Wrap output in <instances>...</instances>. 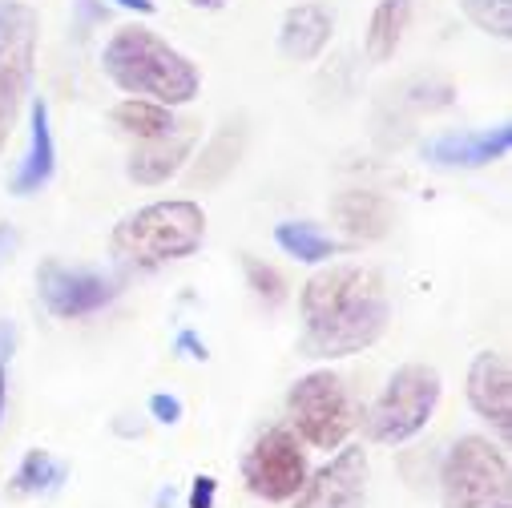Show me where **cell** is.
Masks as SVG:
<instances>
[{
  "mask_svg": "<svg viewBox=\"0 0 512 508\" xmlns=\"http://www.w3.org/2000/svg\"><path fill=\"white\" fill-rule=\"evenodd\" d=\"M512 150V125L500 121L492 130H472V134H444L424 146V158L440 170H484L500 162Z\"/></svg>",
  "mask_w": 512,
  "mask_h": 508,
  "instance_id": "8fae6325",
  "label": "cell"
},
{
  "mask_svg": "<svg viewBox=\"0 0 512 508\" xmlns=\"http://www.w3.org/2000/svg\"><path fill=\"white\" fill-rule=\"evenodd\" d=\"M113 125L121 134H130L138 142H162L166 134L178 130L174 121V109L158 105V101H146V97H125L113 105Z\"/></svg>",
  "mask_w": 512,
  "mask_h": 508,
  "instance_id": "e0dca14e",
  "label": "cell"
},
{
  "mask_svg": "<svg viewBox=\"0 0 512 508\" xmlns=\"http://www.w3.org/2000/svg\"><path fill=\"white\" fill-rule=\"evenodd\" d=\"M101 69L130 97H146L166 109L190 105L202 89L198 65L186 53H178L166 37H158L154 29H142V25H125L109 37V45L101 53Z\"/></svg>",
  "mask_w": 512,
  "mask_h": 508,
  "instance_id": "7a4b0ae2",
  "label": "cell"
},
{
  "mask_svg": "<svg viewBox=\"0 0 512 508\" xmlns=\"http://www.w3.org/2000/svg\"><path fill=\"white\" fill-rule=\"evenodd\" d=\"M17 246V230L9 226V222H0V263L9 259V250Z\"/></svg>",
  "mask_w": 512,
  "mask_h": 508,
  "instance_id": "f1b7e54d",
  "label": "cell"
},
{
  "mask_svg": "<svg viewBox=\"0 0 512 508\" xmlns=\"http://www.w3.org/2000/svg\"><path fill=\"white\" fill-rule=\"evenodd\" d=\"M206 238V210L190 198H170L125 214L113 226V259L134 271H158L202 246Z\"/></svg>",
  "mask_w": 512,
  "mask_h": 508,
  "instance_id": "3957f363",
  "label": "cell"
},
{
  "mask_svg": "<svg viewBox=\"0 0 512 508\" xmlns=\"http://www.w3.org/2000/svg\"><path fill=\"white\" fill-rule=\"evenodd\" d=\"M303 351L311 359H343L367 351L392 323V299L383 279L355 263L315 271L299 291Z\"/></svg>",
  "mask_w": 512,
  "mask_h": 508,
  "instance_id": "6da1fadb",
  "label": "cell"
},
{
  "mask_svg": "<svg viewBox=\"0 0 512 508\" xmlns=\"http://www.w3.org/2000/svg\"><path fill=\"white\" fill-rule=\"evenodd\" d=\"M37 291H41V303L49 307V315L57 319H85V315H97L105 311L121 283L105 271H89V267H65L61 259H45L37 267Z\"/></svg>",
  "mask_w": 512,
  "mask_h": 508,
  "instance_id": "ba28073f",
  "label": "cell"
},
{
  "mask_svg": "<svg viewBox=\"0 0 512 508\" xmlns=\"http://www.w3.org/2000/svg\"><path fill=\"white\" fill-rule=\"evenodd\" d=\"M57 170V142H53V121H49V101L45 97H33L29 105V146L17 162V174H13V194L29 198L37 194L41 186H49Z\"/></svg>",
  "mask_w": 512,
  "mask_h": 508,
  "instance_id": "7c38bea8",
  "label": "cell"
},
{
  "mask_svg": "<svg viewBox=\"0 0 512 508\" xmlns=\"http://www.w3.org/2000/svg\"><path fill=\"white\" fill-rule=\"evenodd\" d=\"M29 61H33L29 45L9 53V57H0V150H5L13 138V121H17L25 89H29Z\"/></svg>",
  "mask_w": 512,
  "mask_h": 508,
  "instance_id": "ac0fdd59",
  "label": "cell"
},
{
  "mask_svg": "<svg viewBox=\"0 0 512 508\" xmlns=\"http://www.w3.org/2000/svg\"><path fill=\"white\" fill-rule=\"evenodd\" d=\"M335 37V13L319 0H303V5L287 9L279 25V49L291 61H315Z\"/></svg>",
  "mask_w": 512,
  "mask_h": 508,
  "instance_id": "5bb4252c",
  "label": "cell"
},
{
  "mask_svg": "<svg viewBox=\"0 0 512 508\" xmlns=\"http://www.w3.org/2000/svg\"><path fill=\"white\" fill-rule=\"evenodd\" d=\"M5 404H9V367L0 363V420H5Z\"/></svg>",
  "mask_w": 512,
  "mask_h": 508,
  "instance_id": "4dcf8cb0",
  "label": "cell"
},
{
  "mask_svg": "<svg viewBox=\"0 0 512 508\" xmlns=\"http://www.w3.org/2000/svg\"><path fill=\"white\" fill-rule=\"evenodd\" d=\"M331 214L359 242H375V238H383L392 230V202L383 194H375V190H347V194H339L331 202Z\"/></svg>",
  "mask_w": 512,
  "mask_h": 508,
  "instance_id": "9a60e30c",
  "label": "cell"
},
{
  "mask_svg": "<svg viewBox=\"0 0 512 508\" xmlns=\"http://www.w3.org/2000/svg\"><path fill=\"white\" fill-rule=\"evenodd\" d=\"M275 242L291 254V259L307 263V267H319V263H331L335 254L343 250L339 238L323 234L315 222H279L275 226Z\"/></svg>",
  "mask_w": 512,
  "mask_h": 508,
  "instance_id": "d6986e66",
  "label": "cell"
},
{
  "mask_svg": "<svg viewBox=\"0 0 512 508\" xmlns=\"http://www.w3.org/2000/svg\"><path fill=\"white\" fill-rule=\"evenodd\" d=\"M113 5L130 9V13H142V17H150V13H154V0H113Z\"/></svg>",
  "mask_w": 512,
  "mask_h": 508,
  "instance_id": "f546056e",
  "label": "cell"
},
{
  "mask_svg": "<svg viewBox=\"0 0 512 508\" xmlns=\"http://www.w3.org/2000/svg\"><path fill=\"white\" fill-rule=\"evenodd\" d=\"M242 267H246V283H250L254 295H259V303L279 307V303L287 299V283H283V275H279L275 267H267V263H259V259H242Z\"/></svg>",
  "mask_w": 512,
  "mask_h": 508,
  "instance_id": "cb8c5ba5",
  "label": "cell"
},
{
  "mask_svg": "<svg viewBox=\"0 0 512 508\" xmlns=\"http://www.w3.org/2000/svg\"><path fill=\"white\" fill-rule=\"evenodd\" d=\"M214 496H218V480L214 476H198L194 488H190V508H214Z\"/></svg>",
  "mask_w": 512,
  "mask_h": 508,
  "instance_id": "484cf974",
  "label": "cell"
},
{
  "mask_svg": "<svg viewBox=\"0 0 512 508\" xmlns=\"http://www.w3.org/2000/svg\"><path fill=\"white\" fill-rule=\"evenodd\" d=\"M194 146H198V125H178V130L166 134L162 142H142L130 154L125 174H130L138 186H162V182H170L190 162Z\"/></svg>",
  "mask_w": 512,
  "mask_h": 508,
  "instance_id": "4fadbf2b",
  "label": "cell"
},
{
  "mask_svg": "<svg viewBox=\"0 0 512 508\" xmlns=\"http://www.w3.org/2000/svg\"><path fill=\"white\" fill-rule=\"evenodd\" d=\"M367 496V452L347 444L331 464L303 480L295 492V508H363Z\"/></svg>",
  "mask_w": 512,
  "mask_h": 508,
  "instance_id": "9c48e42d",
  "label": "cell"
},
{
  "mask_svg": "<svg viewBox=\"0 0 512 508\" xmlns=\"http://www.w3.org/2000/svg\"><path fill=\"white\" fill-rule=\"evenodd\" d=\"M242 142H246V134H242V121L234 125H222V130L210 138V146L202 150V158H198V166H194V182H202V186H214V182H222L234 166H238V158H242Z\"/></svg>",
  "mask_w": 512,
  "mask_h": 508,
  "instance_id": "ffe728a7",
  "label": "cell"
},
{
  "mask_svg": "<svg viewBox=\"0 0 512 508\" xmlns=\"http://www.w3.org/2000/svg\"><path fill=\"white\" fill-rule=\"evenodd\" d=\"M242 480L259 500H295L307 480V456L291 428H267L242 460Z\"/></svg>",
  "mask_w": 512,
  "mask_h": 508,
  "instance_id": "52a82bcc",
  "label": "cell"
},
{
  "mask_svg": "<svg viewBox=\"0 0 512 508\" xmlns=\"http://www.w3.org/2000/svg\"><path fill=\"white\" fill-rule=\"evenodd\" d=\"M186 5H194V9H202V13H218L226 0H186Z\"/></svg>",
  "mask_w": 512,
  "mask_h": 508,
  "instance_id": "1f68e13d",
  "label": "cell"
},
{
  "mask_svg": "<svg viewBox=\"0 0 512 508\" xmlns=\"http://www.w3.org/2000/svg\"><path fill=\"white\" fill-rule=\"evenodd\" d=\"M33 29H37V13L25 0H0V57L33 45Z\"/></svg>",
  "mask_w": 512,
  "mask_h": 508,
  "instance_id": "7402d4cb",
  "label": "cell"
},
{
  "mask_svg": "<svg viewBox=\"0 0 512 508\" xmlns=\"http://www.w3.org/2000/svg\"><path fill=\"white\" fill-rule=\"evenodd\" d=\"M174 351H178V355H186V359H210L206 343H202L194 331H178V339H174Z\"/></svg>",
  "mask_w": 512,
  "mask_h": 508,
  "instance_id": "4316f807",
  "label": "cell"
},
{
  "mask_svg": "<svg viewBox=\"0 0 512 508\" xmlns=\"http://www.w3.org/2000/svg\"><path fill=\"white\" fill-rule=\"evenodd\" d=\"M287 412H291L295 432L311 448H323V452L339 448L355 428V408H351L347 384H343V375H335V371L303 375L299 384L291 388V396H287Z\"/></svg>",
  "mask_w": 512,
  "mask_h": 508,
  "instance_id": "8992f818",
  "label": "cell"
},
{
  "mask_svg": "<svg viewBox=\"0 0 512 508\" xmlns=\"http://www.w3.org/2000/svg\"><path fill=\"white\" fill-rule=\"evenodd\" d=\"M61 480H65V468L49 452L33 448V452H25V460L13 476V492L17 496H41V492H53Z\"/></svg>",
  "mask_w": 512,
  "mask_h": 508,
  "instance_id": "44dd1931",
  "label": "cell"
},
{
  "mask_svg": "<svg viewBox=\"0 0 512 508\" xmlns=\"http://www.w3.org/2000/svg\"><path fill=\"white\" fill-rule=\"evenodd\" d=\"M150 416H154L158 424H178V420H182V400L158 392V396H150Z\"/></svg>",
  "mask_w": 512,
  "mask_h": 508,
  "instance_id": "d4e9b609",
  "label": "cell"
},
{
  "mask_svg": "<svg viewBox=\"0 0 512 508\" xmlns=\"http://www.w3.org/2000/svg\"><path fill=\"white\" fill-rule=\"evenodd\" d=\"M444 508H512V468L504 448L484 436H460L440 468Z\"/></svg>",
  "mask_w": 512,
  "mask_h": 508,
  "instance_id": "277c9868",
  "label": "cell"
},
{
  "mask_svg": "<svg viewBox=\"0 0 512 508\" xmlns=\"http://www.w3.org/2000/svg\"><path fill=\"white\" fill-rule=\"evenodd\" d=\"M460 13L496 41L512 37V0H460Z\"/></svg>",
  "mask_w": 512,
  "mask_h": 508,
  "instance_id": "603a6c76",
  "label": "cell"
},
{
  "mask_svg": "<svg viewBox=\"0 0 512 508\" xmlns=\"http://www.w3.org/2000/svg\"><path fill=\"white\" fill-rule=\"evenodd\" d=\"M412 25V0H379L371 9L367 33H363V49L371 61H392L404 33Z\"/></svg>",
  "mask_w": 512,
  "mask_h": 508,
  "instance_id": "2e32d148",
  "label": "cell"
},
{
  "mask_svg": "<svg viewBox=\"0 0 512 508\" xmlns=\"http://www.w3.org/2000/svg\"><path fill=\"white\" fill-rule=\"evenodd\" d=\"M468 404L480 420L496 424L500 436L512 432V371L504 351H480L468 367Z\"/></svg>",
  "mask_w": 512,
  "mask_h": 508,
  "instance_id": "30bf717a",
  "label": "cell"
},
{
  "mask_svg": "<svg viewBox=\"0 0 512 508\" xmlns=\"http://www.w3.org/2000/svg\"><path fill=\"white\" fill-rule=\"evenodd\" d=\"M13 347H17V327L9 319H0V363L13 355Z\"/></svg>",
  "mask_w": 512,
  "mask_h": 508,
  "instance_id": "83f0119b",
  "label": "cell"
},
{
  "mask_svg": "<svg viewBox=\"0 0 512 508\" xmlns=\"http://www.w3.org/2000/svg\"><path fill=\"white\" fill-rule=\"evenodd\" d=\"M444 396V379L428 363H404L367 412V436L375 444H408L428 428Z\"/></svg>",
  "mask_w": 512,
  "mask_h": 508,
  "instance_id": "5b68a950",
  "label": "cell"
}]
</instances>
